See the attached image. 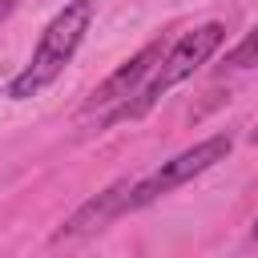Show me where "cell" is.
<instances>
[{
	"instance_id": "cell-1",
	"label": "cell",
	"mask_w": 258,
	"mask_h": 258,
	"mask_svg": "<svg viewBox=\"0 0 258 258\" xmlns=\"http://www.w3.org/2000/svg\"><path fill=\"white\" fill-rule=\"evenodd\" d=\"M93 12H97V0H69L48 24H44V32H40V40H36V48H32V60L12 77V85H8V97L12 101H28V97H36L40 89H48L60 73H64V64L77 56V48H81V40H85V32H89V24H93Z\"/></svg>"
},
{
	"instance_id": "cell-2",
	"label": "cell",
	"mask_w": 258,
	"mask_h": 258,
	"mask_svg": "<svg viewBox=\"0 0 258 258\" xmlns=\"http://www.w3.org/2000/svg\"><path fill=\"white\" fill-rule=\"evenodd\" d=\"M222 40H226V24H218V20L185 32L173 48H165V56H161V64H157V77L137 93V101H125L109 121H117V117H141L145 109H153V105L161 101V93H169L173 85H181L185 77H194V73L222 48Z\"/></svg>"
},
{
	"instance_id": "cell-3",
	"label": "cell",
	"mask_w": 258,
	"mask_h": 258,
	"mask_svg": "<svg viewBox=\"0 0 258 258\" xmlns=\"http://www.w3.org/2000/svg\"><path fill=\"white\" fill-rule=\"evenodd\" d=\"M230 145H234V141H230V133H214V137H206V141H198V145L181 149V153H177V157H169L157 173H149L145 181H137V185L129 189V210H141V206L157 202L161 194H169V189H177V185L194 181V177H198V173H206L210 165L226 161Z\"/></svg>"
},
{
	"instance_id": "cell-4",
	"label": "cell",
	"mask_w": 258,
	"mask_h": 258,
	"mask_svg": "<svg viewBox=\"0 0 258 258\" xmlns=\"http://www.w3.org/2000/svg\"><path fill=\"white\" fill-rule=\"evenodd\" d=\"M161 56H165V44L161 40H153V44H145L137 56H129L105 85H97L93 93H89V101H85V109H101V105H121L125 97H137V85L161 64Z\"/></svg>"
},
{
	"instance_id": "cell-5",
	"label": "cell",
	"mask_w": 258,
	"mask_h": 258,
	"mask_svg": "<svg viewBox=\"0 0 258 258\" xmlns=\"http://www.w3.org/2000/svg\"><path fill=\"white\" fill-rule=\"evenodd\" d=\"M129 181H113L109 189H101L97 198H89L60 230H56V242L60 238H81V234H93V230H101V226H109L113 218H121L125 210H129Z\"/></svg>"
},
{
	"instance_id": "cell-6",
	"label": "cell",
	"mask_w": 258,
	"mask_h": 258,
	"mask_svg": "<svg viewBox=\"0 0 258 258\" xmlns=\"http://www.w3.org/2000/svg\"><path fill=\"white\" fill-rule=\"evenodd\" d=\"M250 64H258V24L222 56V69H250Z\"/></svg>"
},
{
	"instance_id": "cell-7",
	"label": "cell",
	"mask_w": 258,
	"mask_h": 258,
	"mask_svg": "<svg viewBox=\"0 0 258 258\" xmlns=\"http://www.w3.org/2000/svg\"><path fill=\"white\" fill-rule=\"evenodd\" d=\"M12 12H16V0H0V24H4Z\"/></svg>"
},
{
	"instance_id": "cell-8",
	"label": "cell",
	"mask_w": 258,
	"mask_h": 258,
	"mask_svg": "<svg viewBox=\"0 0 258 258\" xmlns=\"http://www.w3.org/2000/svg\"><path fill=\"white\" fill-rule=\"evenodd\" d=\"M250 238H254V242H258V218H254V230H250Z\"/></svg>"
},
{
	"instance_id": "cell-9",
	"label": "cell",
	"mask_w": 258,
	"mask_h": 258,
	"mask_svg": "<svg viewBox=\"0 0 258 258\" xmlns=\"http://www.w3.org/2000/svg\"><path fill=\"white\" fill-rule=\"evenodd\" d=\"M250 137H254V141H258V129H254V133H250Z\"/></svg>"
}]
</instances>
